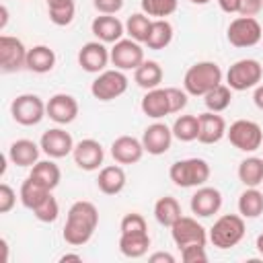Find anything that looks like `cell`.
<instances>
[{"instance_id":"6da1fadb","label":"cell","mask_w":263,"mask_h":263,"mask_svg":"<svg viewBox=\"0 0 263 263\" xmlns=\"http://www.w3.org/2000/svg\"><path fill=\"white\" fill-rule=\"evenodd\" d=\"M97 226H99V210H97V205L92 201L80 199V201H74L70 205L62 236H64V240L68 245L82 247L92 238Z\"/></svg>"},{"instance_id":"7a4b0ae2","label":"cell","mask_w":263,"mask_h":263,"mask_svg":"<svg viewBox=\"0 0 263 263\" xmlns=\"http://www.w3.org/2000/svg\"><path fill=\"white\" fill-rule=\"evenodd\" d=\"M218 84H222V70L216 62H197L185 72L183 78L187 95L193 97H203Z\"/></svg>"},{"instance_id":"3957f363","label":"cell","mask_w":263,"mask_h":263,"mask_svg":"<svg viewBox=\"0 0 263 263\" xmlns=\"http://www.w3.org/2000/svg\"><path fill=\"white\" fill-rule=\"evenodd\" d=\"M210 164L203 158H183L171 164L168 177L177 187H201L210 179Z\"/></svg>"},{"instance_id":"277c9868","label":"cell","mask_w":263,"mask_h":263,"mask_svg":"<svg viewBox=\"0 0 263 263\" xmlns=\"http://www.w3.org/2000/svg\"><path fill=\"white\" fill-rule=\"evenodd\" d=\"M210 242L218 249H232L245 236V218L240 214H224L210 228Z\"/></svg>"},{"instance_id":"5b68a950","label":"cell","mask_w":263,"mask_h":263,"mask_svg":"<svg viewBox=\"0 0 263 263\" xmlns=\"http://www.w3.org/2000/svg\"><path fill=\"white\" fill-rule=\"evenodd\" d=\"M230 144L240 152H255L263 144V129L257 121L251 119H236L226 129Z\"/></svg>"},{"instance_id":"8992f818","label":"cell","mask_w":263,"mask_h":263,"mask_svg":"<svg viewBox=\"0 0 263 263\" xmlns=\"http://www.w3.org/2000/svg\"><path fill=\"white\" fill-rule=\"evenodd\" d=\"M261 78H263V66L253 58L234 62L226 72V84L232 90L255 88V86H259Z\"/></svg>"},{"instance_id":"52a82bcc","label":"cell","mask_w":263,"mask_h":263,"mask_svg":"<svg viewBox=\"0 0 263 263\" xmlns=\"http://www.w3.org/2000/svg\"><path fill=\"white\" fill-rule=\"evenodd\" d=\"M10 115L21 125H37L43 117H47V103H43L41 97L33 92L18 95L10 103Z\"/></svg>"},{"instance_id":"ba28073f","label":"cell","mask_w":263,"mask_h":263,"mask_svg":"<svg viewBox=\"0 0 263 263\" xmlns=\"http://www.w3.org/2000/svg\"><path fill=\"white\" fill-rule=\"evenodd\" d=\"M226 37L234 47H253L263 39V29L255 16H236L230 21Z\"/></svg>"},{"instance_id":"9c48e42d","label":"cell","mask_w":263,"mask_h":263,"mask_svg":"<svg viewBox=\"0 0 263 263\" xmlns=\"http://www.w3.org/2000/svg\"><path fill=\"white\" fill-rule=\"evenodd\" d=\"M127 90V76L123 70H103L90 84V92L97 101H113Z\"/></svg>"},{"instance_id":"30bf717a","label":"cell","mask_w":263,"mask_h":263,"mask_svg":"<svg viewBox=\"0 0 263 263\" xmlns=\"http://www.w3.org/2000/svg\"><path fill=\"white\" fill-rule=\"evenodd\" d=\"M27 51L23 41L10 35H0V70L4 74L27 68Z\"/></svg>"},{"instance_id":"8fae6325","label":"cell","mask_w":263,"mask_h":263,"mask_svg":"<svg viewBox=\"0 0 263 263\" xmlns=\"http://www.w3.org/2000/svg\"><path fill=\"white\" fill-rule=\"evenodd\" d=\"M171 236H173V242L179 249L189 247V245H205L208 238H210L205 228L195 218H189V216H181L171 226Z\"/></svg>"},{"instance_id":"7c38bea8","label":"cell","mask_w":263,"mask_h":263,"mask_svg":"<svg viewBox=\"0 0 263 263\" xmlns=\"http://www.w3.org/2000/svg\"><path fill=\"white\" fill-rule=\"evenodd\" d=\"M144 62V49L134 39H119L111 47V64L117 70H136Z\"/></svg>"},{"instance_id":"4fadbf2b","label":"cell","mask_w":263,"mask_h":263,"mask_svg":"<svg viewBox=\"0 0 263 263\" xmlns=\"http://www.w3.org/2000/svg\"><path fill=\"white\" fill-rule=\"evenodd\" d=\"M111 62V49L105 47L103 41H88L80 47L78 51V64L84 72H90V74H101L107 64Z\"/></svg>"},{"instance_id":"5bb4252c","label":"cell","mask_w":263,"mask_h":263,"mask_svg":"<svg viewBox=\"0 0 263 263\" xmlns=\"http://www.w3.org/2000/svg\"><path fill=\"white\" fill-rule=\"evenodd\" d=\"M39 146H41V152L47 154L49 158H64V156L72 154L76 144H74L72 136L66 129L51 127V129L43 132V136L39 140Z\"/></svg>"},{"instance_id":"9a60e30c","label":"cell","mask_w":263,"mask_h":263,"mask_svg":"<svg viewBox=\"0 0 263 263\" xmlns=\"http://www.w3.org/2000/svg\"><path fill=\"white\" fill-rule=\"evenodd\" d=\"M72 158H74V164L78 168H82V171H97L103 164L105 150H103L101 142H97L92 138H86V140H80L74 146Z\"/></svg>"},{"instance_id":"2e32d148","label":"cell","mask_w":263,"mask_h":263,"mask_svg":"<svg viewBox=\"0 0 263 263\" xmlns=\"http://www.w3.org/2000/svg\"><path fill=\"white\" fill-rule=\"evenodd\" d=\"M173 129L166 125V123H152L144 129L142 134V144H144V150L152 156H160L164 152H168L171 144H173Z\"/></svg>"},{"instance_id":"e0dca14e","label":"cell","mask_w":263,"mask_h":263,"mask_svg":"<svg viewBox=\"0 0 263 263\" xmlns=\"http://www.w3.org/2000/svg\"><path fill=\"white\" fill-rule=\"evenodd\" d=\"M47 117L58 125L72 123L78 117V101L72 95L58 92L47 101Z\"/></svg>"},{"instance_id":"ac0fdd59","label":"cell","mask_w":263,"mask_h":263,"mask_svg":"<svg viewBox=\"0 0 263 263\" xmlns=\"http://www.w3.org/2000/svg\"><path fill=\"white\" fill-rule=\"evenodd\" d=\"M222 208V193L216 187H197V191L191 195V212L197 218H210L218 214Z\"/></svg>"},{"instance_id":"d6986e66","label":"cell","mask_w":263,"mask_h":263,"mask_svg":"<svg viewBox=\"0 0 263 263\" xmlns=\"http://www.w3.org/2000/svg\"><path fill=\"white\" fill-rule=\"evenodd\" d=\"M144 152L146 150H144L142 140H138L134 136H119L111 144V156L119 164H136L142 160Z\"/></svg>"},{"instance_id":"ffe728a7","label":"cell","mask_w":263,"mask_h":263,"mask_svg":"<svg viewBox=\"0 0 263 263\" xmlns=\"http://www.w3.org/2000/svg\"><path fill=\"white\" fill-rule=\"evenodd\" d=\"M199 119V132H197V142L201 144H216L226 136V121L222 115L214 111H205L197 115Z\"/></svg>"},{"instance_id":"44dd1931","label":"cell","mask_w":263,"mask_h":263,"mask_svg":"<svg viewBox=\"0 0 263 263\" xmlns=\"http://www.w3.org/2000/svg\"><path fill=\"white\" fill-rule=\"evenodd\" d=\"M90 31L103 43H117L125 33V25L113 14H101L90 23Z\"/></svg>"},{"instance_id":"7402d4cb","label":"cell","mask_w":263,"mask_h":263,"mask_svg":"<svg viewBox=\"0 0 263 263\" xmlns=\"http://www.w3.org/2000/svg\"><path fill=\"white\" fill-rule=\"evenodd\" d=\"M39 154H41V146L35 144L33 140L21 138L14 140L8 148V160L16 166H33L39 162Z\"/></svg>"},{"instance_id":"603a6c76","label":"cell","mask_w":263,"mask_h":263,"mask_svg":"<svg viewBox=\"0 0 263 263\" xmlns=\"http://www.w3.org/2000/svg\"><path fill=\"white\" fill-rule=\"evenodd\" d=\"M142 113L150 119H162L164 115L171 113V105H168V97H166V88H152L142 97Z\"/></svg>"},{"instance_id":"cb8c5ba5","label":"cell","mask_w":263,"mask_h":263,"mask_svg":"<svg viewBox=\"0 0 263 263\" xmlns=\"http://www.w3.org/2000/svg\"><path fill=\"white\" fill-rule=\"evenodd\" d=\"M125 171L119 166V164H109V166H103L99 171V177H97V187L99 191H103L105 195H117L123 191L125 187Z\"/></svg>"},{"instance_id":"d4e9b609","label":"cell","mask_w":263,"mask_h":263,"mask_svg":"<svg viewBox=\"0 0 263 263\" xmlns=\"http://www.w3.org/2000/svg\"><path fill=\"white\" fill-rule=\"evenodd\" d=\"M55 66V53L47 45H35L27 51V70L35 74H47Z\"/></svg>"},{"instance_id":"484cf974","label":"cell","mask_w":263,"mask_h":263,"mask_svg":"<svg viewBox=\"0 0 263 263\" xmlns=\"http://www.w3.org/2000/svg\"><path fill=\"white\" fill-rule=\"evenodd\" d=\"M148 247H150L148 232H121L119 236V251L129 259L144 257L148 253Z\"/></svg>"},{"instance_id":"4316f807","label":"cell","mask_w":263,"mask_h":263,"mask_svg":"<svg viewBox=\"0 0 263 263\" xmlns=\"http://www.w3.org/2000/svg\"><path fill=\"white\" fill-rule=\"evenodd\" d=\"M134 80L140 88L144 90H152L158 88L162 82V68L158 62L154 60H144L136 70H134Z\"/></svg>"},{"instance_id":"83f0119b","label":"cell","mask_w":263,"mask_h":263,"mask_svg":"<svg viewBox=\"0 0 263 263\" xmlns=\"http://www.w3.org/2000/svg\"><path fill=\"white\" fill-rule=\"evenodd\" d=\"M29 177H33L35 181H39L41 185H45L49 191H53L60 181H62V171L53 160H39L37 164L31 166Z\"/></svg>"},{"instance_id":"f1b7e54d","label":"cell","mask_w":263,"mask_h":263,"mask_svg":"<svg viewBox=\"0 0 263 263\" xmlns=\"http://www.w3.org/2000/svg\"><path fill=\"white\" fill-rule=\"evenodd\" d=\"M49 193H51V191H49L45 185H41V183L35 181L33 177H27V179L23 181V185H21L18 197H21V203H23L27 210L33 212Z\"/></svg>"},{"instance_id":"f546056e","label":"cell","mask_w":263,"mask_h":263,"mask_svg":"<svg viewBox=\"0 0 263 263\" xmlns=\"http://www.w3.org/2000/svg\"><path fill=\"white\" fill-rule=\"evenodd\" d=\"M238 181L245 187H259L263 183V158L247 156L238 164Z\"/></svg>"},{"instance_id":"4dcf8cb0","label":"cell","mask_w":263,"mask_h":263,"mask_svg":"<svg viewBox=\"0 0 263 263\" xmlns=\"http://www.w3.org/2000/svg\"><path fill=\"white\" fill-rule=\"evenodd\" d=\"M173 41V25L166 18H154L146 37V45L148 49H164L168 43Z\"/></svg>"},{"instance_id":"1f68e13d","label":"cell","mask_w":263,"mask_h":263,"mask_svg":"<svg viewBox=\"0 0 263 263\" xmlns=\"http://www.w3.org/2000/svg\"><path fill=\"white\" fill-rule=\"evenodd\" d=\"M181 216H183V212H181V203H179L175 197L164 195V197L156 199V203H154V218H156L158 224L171 228Z\"/></svg>"},{"instance_id":"d6a6232c","label":"cell","mask_w":263,"mask_h":263,"mask_svg":"<svg viewBox=\"0 0 263 263\" xmlns=\"http://www.w3.org/2000/svg\"><path fill=\"white\" fill-rule=\"evenodd\" d=\"M238 214L242 218H259L263 214V193L257 187H247L238 197Z\"/></svg>"},{"instance_id":"836d02e7","label":"cell","mask_w":263,"mask_h":263,"mask_svg":"<svg viewBox=\"0 0 263 263\" xmlns=\"http://www.w3.org/2000/svg\"><path fill=\"white\" fill-rule=\"evenodd\" d=\"M232 103V88L228 84H218L214 86L210 92L203 95V105L208 111H214V113H222L230 107Z\"/></svg>"},{"instance_id":"e575fe53","label":"cell","mask_w":263,"mask_h":263,"mask_svg":"<svg viewBox=\"0 0 263 263\" xmlns=\"http://www.w3.org/2000/svg\"><path fill=\"white\" fill-rule=\"evenodd\" d=\"M47 14H49V21L58 27H66L74 21V14H76V4L74 0H55V2H49L47 4Z\"/></svg>"},{"instance_id":"d590c367","label":"cell","mask_w":263,"mask_h":263,"mask_svg":"<svg viewBox=\"0 0 263 263\" xmlns=\"http://www.w3.org/2000/svg\"><path fill=\"white\" fill-rule=\"evenodd\" d=\"M173 136L181 142H193L197 140V132H199V119L197 115H181L175 119L173 123Z\"/></svg>"},{"instance_id":"8d00e7d4","label":"cell","mask_w":263,"mask_h":263,"mask_svg":"<svg viewBox=\"0 0 263 263\" xmlns=\"http://www.w3.org/2000/svg\"><path fill=\"white\" fill-rule=\"evenodd\" d=\"M150 25H152V18L148 14L136 12V14L127 16V21H125V33L129 35V39H134L138 43H144L146 37H148Z\"/></svg>"},{"instance_id":"74e56055","label":"cell","mask_w":263,"mask_h":263,"mask_svg":"<svg viewBox=\"0 0 263 263\" xmlns=\"http://www.w3.org/2000/svg\"><path fill=\"white\" fill-rule=\"evenodd\" d=\"M179 0H142V12L154 18H166L177 10Z\"/></svg>"},{"instance_id":"f35d334b","label":"cell","mask_w":263,"mask_h":263,"mask_svg":"<svg viewBox=\"0 0 263 263\" xmlns=\"http://www.w3.org/2000/svg\"><path fill=\"white\" fill-rule=\"evenodd\" d=\"M33 216H35L39 222H45V224L55 222L58 216H60V203H58V199L49 193V195H47V197L33 210Z\"/></svg>"},{"instance_id":"ab89813d","label":"cell","mask_w":263,"mask_h":263,"mask_svg":"<svg viewBox=\"0 0 263 263\" xmlns=\"http://www.w3.org/2000/svg\"><path fill=\"white\" fill-rule=\"evenodd\" d=\"M119 230L121 232H148V226H146V220L142 214L138 212H129L121 218V224H119Z\"/></svg>"},{"instance_id":"60d3db41","label":"cell","mask_w":263,"mask_h":263,"mask_svg":"<svg viewBox=\"0 0 263 263\" xmlns=\"http://www.w3.org/2000/svg\"><path fill=\"white\" fill-rule=\"evenodd\" d=\"M181 259L185 263H205L208 255H205V245H189L181 249Z\"/></svg>"},{"instance_id":"b9f144b4","label":"cell","mask_w":263,"mask_h":263,"mask_svg":"<svg viewBox=\"0 0 263 263\" xmlns=\"http://www.w3.org/2000/svg\"><path fill=\"white\" fill-rule=\"evenodd\" d=\"M166 97H168L171 113H179L181 109L187 107V90H181L177 86H168L166 88Z\"/></svg>"},{"instance_id":"7bdbcfd3","label":"cell","mask_w":263,"mask_h":263,"mask_svg":"<svg viewBox=\"0 0 263 263\" xmlns=\"http://www.w3.org/2000/svg\"><path fill=\"white\" fill-rule=\"evenodd\" d=\"M16 203V193L8 183L0 185V214H8Z\"/></svg>"},{"instance_id":"ee69618b","label":"cell","mask_w":263,"mask_h":263,"mask_svg":"<svg viewBox=\"0 0 263 263\" xmlns=\"http://www.w3.org/2000/svg\"><path fill=\"white\" fill-rule=\"evenodd\" d=\"M92 6L101 14H117L123 8V0H92Z\"/></svg>"},{"instance_id":"f6af8a7d","label":"cell","mask_w":263,"mask_h":263,"mask_svg":"<svg viewBox=\"0 0 263 263\" xmlns=\"http://www.w3.org/2000/svg\"><path fill=\"white\" fill-rule=\"evenodd\" d=\"M263 8V0H240V16H257Z\"/></svg>"},{"instance_id":"bcb514c9","label":"cell","mask_w":263,"mask_h":263,"mask_svg":"<svg viewBox=\"0 0 263 263\" xmlns=\"http://www.w3.org/2000/svg\"><path fill=\"white\" fill-rule=\"evenodd\" d=\"M150 263H175V257L171 253H164V251H158V253H152L148 257Z\"/></svg>"},{"instance_id":"7dc6e473","label":"cell","mask_w":263,"mask_h":263,"mask_svg":"<svg viewBox=\"0 0 263 263\" xmlns=\"http://www.w3.org/2000/svg\"><path fill=\"white\" fill-rule=\"evenodd\" d=\"M218 4H220V8H222L224 12H228V14H234V12L240 10V0H218Z\"/></svg>"},{"instance_id":"c3c4849f","label":"cell","mask_w":263,"mask_h":263,"mask_svg":"<svg viewBox=\"0 0 263 263\" xmlns=\"http://www.w3.org/2000/svg\"><path fill=\"white\" fill-rule=\"evenodd\" d=\"M253 101H255L257 109H261V111H263V84L255 86V95H253Z\"/></svg>"},{"instance_id":"681fc988","label":"cell","mask_w":263,"mask_h":263,"mask_svg":"<svg viewBox=\"0 0 263 263\" xmlns=\"http://www.w3.org/2000/svg\"><path fill=\"white\" fill-rule=\"evenodd\" d=\"M0 249H2V263H8V242L6 238H0Z\"/></svg>"},{"instance_id":"f907efd6","label":"cell","mask_w":263,"mask_h":263,"mask_svg":"<svg viewBox=\"0 0 263 263\" xmlns=\"http://www.w3.org/2000/svg\"><path fill=\"white\" fill-rule=\"evenodd\" d=\"M0 14H2V18H0V29H4L6 23H8V8H6L4 4L0 6Z\"/></svg>"},{"instance_id":"816d5d0a","label":"cell","mask_w":263,"mask_h":263,"mask_svg":"<svg viewBox=\"0 0 263 263\" xmlns=\"http://www.w3.org/2000/svg\"><path fill=\"white\" fill-rule=\"evenodd\" d=\"M60 261H82V255H76V253H66L60 257Z\"/></svg>"},{"instance_id":"f5cc1de1","label":"cell","mask_w":263,"mask_h":263,"mask_svg":"<svg viewBox=\"0 0 263 263\" xmlns=\"http://www.w3.org/2000/svg\"><path fill=\"white\" fill-rule=\"evenodd\" d=\"M255 247H257V251L263 255V234H259V236H257V242H255Z\"/></svg>"},{"instance_id":"db71d44e","label":"cell","mask_w":263,"mask_h":263,"mask_svg":"<svg viewBox=\"0 0 263 263\" xmlns=\"http://www.w3.org/2000/svg\"><path fill=\"white\" fill-rule=\"evenodd\" d=\"M189 2H193V4H199V6H201V4H208L210 0H189Z\"/></svg>"},{"instance_id":"11a10c76","label":"cell","mask_w":263,"mask_h":263,"mask_svg":"<svg viewBox=\"0 0 263 263\" xmlns=\"http://www.w3.org/2000/svg\"><path fill=\"white\" fill-rule=\"evenodd\" d=\"M45 2H47V4H49V2H55V0H45Z\"/></svg>"}]
</instances>
